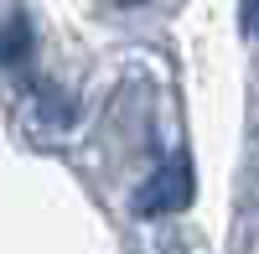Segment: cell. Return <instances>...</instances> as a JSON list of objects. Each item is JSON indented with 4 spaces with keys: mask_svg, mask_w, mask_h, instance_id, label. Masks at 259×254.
I'll return each instance as SVG.
<instances>
[{
    "mask_svg": "<svg viewBox=\"0 0 259 254\" xmlns=\"http://www.w3.org/2000/svg\"><path fill=\"white\" fill-rule=\"evenodd\" d=\"M182 197H187L182 177H177V172H161V177H156V187L140 197V207H145V213H166V207H177Z\"/></svg>",
    "mask_w": 259,
    "mask_h": 254,
    "instance_id": "6da1fadb",
    "label": "cell"
},
{
    "mask_svg": "<svg viewBox=\"0 0 259 254\" xmlns=\"http://www.w3.org/2000/svg\"><path fill=\"white\" fill-rule=\"evenodd\" d=\"M26 41H31V26L16 16V26L0 36V62H21V52H26Z\"/></svg>",
    "mask_w": 259,
    "mask_h": 254,
    "instance_id": "7a4b0ae2",
    "label": "cell"
},
{
    "mask_svg": "<svg viewBox=\"0 0 259 254\" xmlns=\"http://www.w3.org/2000/svg\"><path fill=\"white\" fill-rule=\"evenodd\" d=\"M244 31H259V0H244Z\"/></svg>",
    "mask_w": 259,
    "mask_h": 254,
    "instance_id": "3957f363",
    "label": "cell"
}]
</instances>
